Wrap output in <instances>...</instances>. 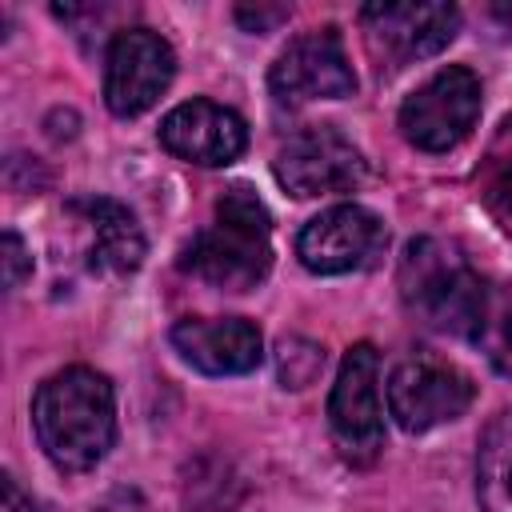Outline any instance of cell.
<instances>
[{
  "label": "cell",
  "mask_w": 512,
  "mask_h": 512,
  "mask_svg": "<svg viewBox=\"0 0 512 512\" xmlns=\"http://www.w3.org/2000/svg\"><path fill=\"white\" fill-rule=\"evenodd\" d=\"M32 428L60 472L96 468L116 440V392L96 368L52 372L32 396Z\"/></svg>",
  "instance_id": "1"
},
{
  "label": "cell",
  "mask_w": 512,
  "mask_h": 512,
  "mask_svg": "<svg viewBox=\"0 0 512 512\" xmlns=\"http://www.w3.org/2000/svg\"><path fill=\"white\" fill-rule=\"evenodd\" d=\"M180 268L224 292L256 288L272 268V216L264 200L248 184L224 188L216 220L188 240Z\"/></svg>",
  "instance_id": "2"
},
{
  "label": "cell",
  "mask_w": 512,
  "mask_h": 512,
  "mask_svg": "<svg viewBox=\"0 0 512 512\" xmlns=\"http://www.w3.org/2000/svg\"><path fill=\"white\" fill-rule=\"evenodd\" d=\"M400 296L412 316H420L436 332L468 336L476 340L492 296L476 268L456 252V244H444L436 236L408 240L400 256Z\"/></svg>",
  "instance_id": "3"
},
{
  "label": "cell",
  "mask_w": 512,
  "mask_h": 512,
  "mask_svg": "<svg viewBox=\"0 0 512 512\" xmlns=\"http://www.w3.org/2000/svg\"><path fill=\"white\" fill-rule=\"evenodd\" d=\"M480 80L472 68L448 64L432 80H424L400 104V132L420 152L456 148L480 120Z\"/></svg>",
  "instance_id": "4"
},
{
  "label": "cell",
  "mask_w": 512,
  "mask_h": 512,
  "mask_svg": "<svg viewBox=\"0 0 512 512\" xmlns=\"http://www.w3.org/2000/svg\"><path fill=\"white\" fill-rule=\"evenodd\" d=\"M476 400V384L456 364L416 352L400 360L388 376V412L404 432H432L468 412Z\"/></svg>",
  "instance_id": "5"
},
{
  "label": "cell",
  "mask_w": 512,
  "mask_h": 512,
  "mask_svg": "<svg viewBox=\"0 0 512 512\" xmlns=\"http://www.w3.org/2000/svg\"><path fill=\"white\" fill-rule=\"evenodd\" d=\"M328 424L340 452L356 464L372 460L384 444V404H380V352L372 344H352L340 360Z\"/></svg>",
  "instance_id": "6"
},
{
  "label": "cell",
  "mask_w": 512,
  "mask_h": 512,
  "mask_svg": "<svg viewBox=\"0 0 512 512\" xmlns=\"http://www.w3.org/2000/svg\"><path fill=\"white\" fill-rule=\"evenodd\" d=\"M172 76V44L152 28H124L112 36L104 56V104L116 116H140L168 92Z\"/></svg>",
  "instance_id": "7"
},
{
  "label": "cell",
  "mask_w": 512,
  "mask_h": 512,
  "mask_svg": "<svg viewBox=\"0 0 512 512\" xmlns=\"http://www.w3.org/2000/svg\"><path fill=\"white\" fill-rule=\"evenodd\" d=\"M388 232L376 212L360 204H336L304 224L296 236V256L316 276H344L372 268L384 256Z\"/></svg>",
  "instance_id": "8"
},
{
  "label": "cell",
  "mask_w": 512,
  "mask_h": 512,
  "mask_svg": "<svg viewBox=\"0 0 512 512\" xmlns=\"http://www.w3.org/2000/svg\"><path fill=\"white\" fill-rule=\"evenodd\" d=\"M276 180L304 200L348 192L364 180V156L340 128L312 124L288 136V144L276 152Z\"/></svg>",
  "instance_id": "9"
},
{
  "label": "cell",
  "mask_w": 512,
  "mask_h": 512,
  "mask_svg": "<svg viewBox=\"0 0 512 512\" xmlns=\"http://www.w3.org/2000/svg\"><path fill=\"white\" fill-rule=\"evenodd\" d=\"M268 88L280 104H308V100H340L356 92V76L336 28H316L296 36L272 64Z\"/></svg>",
  "instance_id": "10"
},
{
  "label": "cell",
  "mask_w": 512,
  "mask_h": 512,
  "mask_svg": "<svg viewBox=\"0 0 512 512\" xmlns=\"http://www.w3.org/2000/svg\"><path fill=\"white\" fill-rule=\"evenodd\" d=\"M360 20L372 52L392 68L436 56L460 32L456 4H364Z\"/></svg>",
  "instance_id": "11"
},
{
  "label": "cell",
  "mask_w": 512,
  "mask_h": 512,
  "mask_svg": "<svg viewBox=\"0 0 512 512\" xmlns=\"http://www.w3.org/2000/svg\"><path fill=\"white\" fill-rule=\"evenodd\" d=\"M160 144L176 160L220 168L248 148V124L216 100H184L160 120Z\"/></svg>",
  "instance_id": "12"
},
{
  "label": "cell",
  "mask_w": 512,
  "mask_h": 512,
  "mask_svg": "<svg viewBox=\"0 0 512 512\" xmlns=\"http://www.w3.org/2000/svg\"><path fill=\"white\" fill-rule=\"evenodd\" d=\"M172 348L204 376H244L264 360V336L244 316H184Z\"/></svg>",
  "instance_id": "13"
},
{
  "label": "cell",
  "mask_w": 512,
  "mask_h": 512,
  "mask_svg": "<svg viewBox=\"0 0 512 512\" xmlns=\"http://www.w3.org/2000/svg\"><path fill=\"white\" fill-rule=\"evenodd\" d=\"M76 216H84L88 224V268L96 276H132L144 264V232L136 224V216L120 204V200H104V196H88L72 204Z\"/></svg>",
  "instance_id": "14"
},
{
  "label": "cell",
  "mask_w": 512,
  "mask_h": 512,
  "mask_svg": "<svg viewBox=\"0 0 512 512\" xmlns=\"http://www.w3.org/2000/svg\"><path fill=\"white\" fill-rule=\"evenodd\" d=\"M476 500L484 512H512V408L496 412L480 432Z\"/></svg>",
  "instance_id": "15"
},
{
  "label": "cell",
  "mask_w": 512,
  "mask_h": 512,
  "mask_svg": "<svg viewBox=\"0 0 512 512\" xmlns=\"http://www.w3.org/2000/svg\"><path fill=\"white\" fill-rule=\"evenodd\" d=\"M324 368V348L308 336H284L276 344V372L284 388H308Z\"/></svg>",
  "instance_id": "16"
},
{
  "label": "cell",
  "mask_w": 512,
  "mask_h": 512,
  "mask_svg": "<svg viewBox=\"0 0 512 512\" xmlns=\"http://www.w3.org/2000/svg\"><path fill=\"white\" fill-rule=\"evenodd\" d=\"M472 344H480L484 356H488V364H492L500 376L512 380V312H504V308L492 304Z\"/></svg>",
  "instance_id": "17"
},
{
  "label": "cell",
  "mask_w": 512,
  "mask_h": 512,
  "mask_svg": "<svg viewBox=\"0 0 512 512\" xmlns=\"http://www.w3.org/2000/svg\"><path fill=\"white\" fill-rule=\"evenodd\" d=\"M28 276H32V256H28L24 240L8 228V232H4V288L12 292V288H20Z\"/></svg>",
  "instance_id": "18"
},
{
  "label": "cell",
  "mask_w": 512,
  "mask_h": 512,
  "mask_svg": "<svg viewBox=\"0 0 512 512\" xmlns=\"http://www.w3.org/2000/svg\"><path fill=\"white\" fill-rule=\"evenodd\" d=\"M492 208L504 216V220H512V156L496 168V176H492Z\"/></svg>",
  "instance_id": "19"
},
{
  "label": "cell",
  "mask_w": 512,
  "mask_h": 512,
  "mask_svg": "<svg viewBox=\"0 0 512 512\" xmlns=\"http://www.w3.org/2000/svg\"><path fill=\"white\" fill-rule=\"evenodd\" d=\"M0 512H40V508H36V500H32V496H28V492H24L8 472L0 476Z\"/></svg>",
  "instance_id": "20"
},
{
  "label": "cell",
  "mask_w": 512,
  "mask_h": 512,
  "mask_svg": "<svg viewBox=\"0 0 512 512\" xmlns=\"http://www.w3.org/2000/svg\"><path fill=\"white\" fill-rule=\"evenodd\" d=\"M236 20H240L248 32H268L272 24L288 20V8H236Z\"/></svg>",
  "instance_id": "21"
},
{
  "label": "cell",
  "mask_w": 512,
  "mask_h": 512,
  "mask_svg": "<svg viewBox=\"0 0 512 512\" xmlns=\"http://www.w3.org/2000/svg\"><path fill=\"white\" fill-rule=\"evenodd\" d=\"M496 16H504V20H512V8H504V4H496Z\"/></svg>",
  "instance_id": "22"
}]
</instances>
